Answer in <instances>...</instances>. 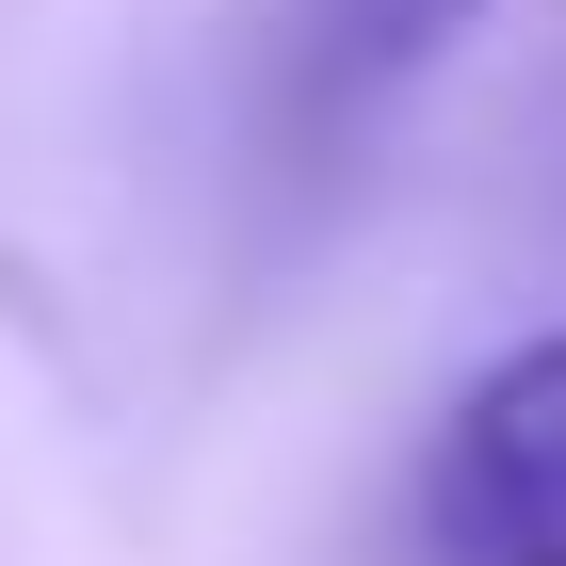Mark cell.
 I'll use <instances>...</instances> for the list:
<instances>
[{
    "mask_svg": "<svg viewBox=\"0 0 566 566\" xmlns=\"http://www.w3.org/2000/svg\"><path fill=\"white\" fill-rule=\"evenodd\" d=\"M437 551L453 566H566V324L485 356L437 421Z\"/></svg>",
    "mask_w": 566,
    "mask_h": 566,
    "instance_id": "6da1fadb",
    "label": "cell"
},
{
    "mask_svg": "<svg viewBox=\"0 0 566 566\" xmlns=\"http://www.w3.org/2000/svg\"><path fill=\"white\" fill-rule=\"evenodd\" d=\"M470 17L485 0H307V97H324V114H373V97H405Z\"/></svg>",
    "mask_w": 566,
    "mask_h": 566,
    "instance_id": "7a4b0ae2",
    "label": "cell"
}]
</instances>
